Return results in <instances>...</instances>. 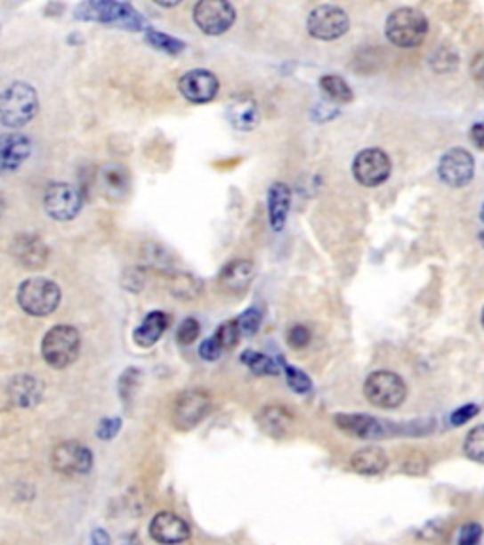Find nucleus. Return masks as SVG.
Here are the masks:
<instances>
[{
    "mask_svg": "<svg viewBox=\"0 0 484 545\" xmlns=\"http://www.w3.org/2000/svg\"><path fill=\"white\" fill-rule=\"evenodd\" d=\"M38 114V95L33 85L13 82L0 91V124L8 129H21Z\"/></svg>",
    "mask_w": 484,
    "mask_h": 545,
    "instance_id": "1",
    "label": "nucleus"
},
{
    "mask_svg": "<svg viewBox=\"0 0 484 545\" xmlns=\"http://www.w3.org/2000/svg\"><path fill=\"white\" fill-rule=\"evenodd\" d=\"M82 348L80 331L69 324L53 326L42 339V358L53 370H65L78 360Z\"/></svg>",
    "mask_w": 484,
    "mask_h": 545,
    "instance_id": "2",
    "label": "nucleus"
},
{
    "mask_svg": "<svg viewBox=\"0 0 484 545\" xmlns=\"http://www.w3.org/2000/svg\"><path fill=\"white\" fill-rule=\"evenodd\" d=\"M384 33L398 48H418L428 35V20L415 8H399L388 15Z\"/></svg>",
    "mask_w": 484,
    "mask_h": 545,
    "instance_id": "3",
    "label": "nucleus"
},
{
    "mask_svg": "<svg viewBox=\"0 0 484 545\" xmlns=\"http://www.w3.org/2000/svg\"><path fill=\"white\" fill-rule=\"evenodd\" d=\"M60 297L59 284L45 277H30L18 290L20 307L30 316H50L57 311Z\"/></svg>",
    "mask_w": 484,
    "mask_h": 545,
    "instance_id": "4",
    "label": "nucleus"
},
{
    "mask_svg": "<svg viewBox=\"0 0 484 545\" xmlns=\"http://www.w3.org/2000/svg\"><path fill=\"white\" fill-rule=\"evenodd\" d=\"M363 394L371 405L381 409H396L407 398V385L403 378L391 371H375L363 385Z\"/></svg>",
    "mask_w": 484,
    "mask_h": 545,
    "instance_id": "5",
    "label": "nucleus"
},
{
    "mask_svg": "<svg viewBox=\"0 0 484 545\" xmlns=\"http://www.w3.org/2000/svg\"><path fill=\"white\" fill-rule=\"evenodd\" d=\"M76 18L84 21L112 23L129 30H139L142 27V18L127 3H85L76 12Z\"/></svg>",
    "mask_w": 484,
    "mask_h": 545,
    "instance_id": "6",
    "label": "nucleus"
},
{
    "mask_svg": "<svg viewBox=\"0 0 484 545\" xmlns=\"http://www.w3.org/2000/svg\"><path fill=\"white\" fill-rule=\"evenodd\" d=\"M84 199L80 191L67 182H53L44 193L45 215L55 222H70L80 215Z\"/></svg>",
    "mask_w": 484,
    "mask_h": 545,
    "instance_id": "7",
    "label": "nucleus"
},
{
    "mask_svg": "<svg viewBox=\"0 0 484 545\" xmlns=\"http://www.w3.org/2000/svg\"><path fill=\"white\" fill-rule=\"evenodd\" d=\"M351 20L343 8L333 4L316 6L307 18V30L309 35L316 40H337L348 33Z\"/></svg>",
    "mask_w": 484,
    "mask_h": 545,
    "instance_id": "8",
    "label": "nucleus"
},
{
    "mask_svg": "<svg viewBox=\"0 0 484 545\" xmlns=\"http://www.w3.org/2000/svg\"><path fill=\"white\" fill-rule=\"evenodd\" d=\"M391 173V161L381 148L361 150L352 163V175L356 182L366 188L384 184Z\"/></svg>",
    "mask_w": 484,
    "mask_h": 545,
    "instance_id": "9",
    "label": "nucleus"
},
{
    "mask_svg": "<svg viewBox=\"0 0 484 545\" xmlns=\"http://www.w3.org/2000/svg\"><path fill=\"white\" fill-rule=\"evenodd\" d=\"M237 12L225 0H201L193 8V20L205 35L218 37L235 23Z\"/></svg>",
    "mask_w": 484,
    "mask_h": 545,
    "instance_id": "10",
    "label": "nucleus"
},
{
    "mask_svg": "<svg viewBox=\"0 0 484 545\" xmlns=\"http://www.w3.org/2000/svg\"><path fill=\"white\" fill-rule=\"evenodd\" d=\"M52 466L57 474L69 477L85 476L93 468V452L80 442H63L52 452Z\"/></svg>",
    "mask_w": 484,
    "mask_h": 545,
    "instance_id": "11",
    "label": "nucleus"
},
{
    "mask_svg": "<svg viewBox=\"0 0 484 545\" xmlns=\"http://www.w3.org/2000/svg\"><path fill=\"white\" fill-rule=\"evenodd\" d=\"M439 178L450 188H464L475 175V159L464 148H452L439 161Z\"/></svg>",
    "mask_w": 484,
    "mask_h": 545,
    "instance_id": "12",
    "label": "nucleus"
},
{
    "mask_svg": "<svg viewBox=\"0 0 484 545\" xmlns=\"http://www.w3.org/2000/svg\"><path fill=\"white\" fill-rule=\"evenodd\" d=\"M210 411V398L206 392L201 390H188L180 394L174 409L173 420L180 430H190L197 427Z\"/></svg>",
    "mask_w": 484,
    "mask_h": 545,
    "instance_id": "13",
    "label": "nucleus"
},
{
    "mask_svg": "<svg viewBox=\"0 0 484 545\" xmlns=\"http://www.w3.org/2000/svg\"><path fill=\"white\" fill-rule=\"evenodd\" d=\"M178 89L186 101L193 104H205L216 99L220 91V82L210 70L195 69L182 76L178 82Z\"/></svg>",
    "mask_w": 484,
    "mask_h": 545,
    "instance_id": "14",
    "label": "nucleus"
},
{
    "mask_svg": "<svg viewBox=\"0 0 484 545\" xmlns=\"http://www.w3.org/2000/svg\"><path fill=\"white\" fill-rule=\"evenodd\" d=\"M190 525L173 511L157 513L149 523V536L161 545H178L190 540Z\"/></svg>",
    "mask_w": 484,
    "mask_h": 545,
    "instance_id": "15",
    "label": "nucleus"
},
{
    "mask_svg": "<svg viewBox=\"0 0 484 545\" xmlns=\"http://www.w3.org/2000/svg\"><path fill=\"white\" fill-rule=\"evenodd\" d=\"M12 256L28 271H40L48 265L50 250L45 242L30 233L18 235L12 240Z\"/></svg>",
    "mask_w": 484,
    "mask_h": 545,
    "instance_id": "16",
    "label": "nucleus"
},
{
    "mask_svg": "<svg viewBox=\"0 0 484 545\" xmlns=\"http://www.w3.org/2000/svg\"><path fill=\"white\" fill-rule=\"evenodd\" d=\"M33 144L21 133L0 136V173H13L30 158Z\"/></svg>",
    "mask_w": 484,
    "mask_h": 545,
    "instance_id": "17",
    "label": "nucleus"
},
{
    "mask_svg": "<svg viewBox=\"0 0 484 545\" xmlns=\"http://www.w3.org/2000/svg\"><path fill=\"white\" fill-rule=\"evenodd\" d=\"M254 277H255L254 264L246 260H233L222 269L220 277H218V284L225 294L240 296L248 290V286L252 284Z\"/></svg>",
    "mask_w": 484,
    "mask_h": 545,
    "instance_id": "18",
    "label": "nucleus"
},
{
    "mask_svg": "<svg viewBox=\"0 0 484 545\" xmlns=\"http://www.w3.org/2000/svg\"><path fill=\"white\" fill-rule=\"evenodd\" d=\"M335 424L344 434L359 439H378L388 434L384 424L369 415H337Z\"/></svg>",
    "mask_w": 484,
    "mask_h": 545,
    "instance_id": "19",
    "label": "nucleus"
},
{
    "mask_svg": "<svg viewBox=\"0 0 484 545\" xmlns=\"http://www.w3.org/2000/svg\"><path fill=\"white\" fill-rule=\"evenodd\" d=\"M227 119L238 131H252L260 124V109L252 97H237L227 104Z\"/></svg>",
    "mask_w": 484,
    "mask_h": 545,
    "instance_id": "20",
    "label": "nucleus"
},
{
    "mask_svg": "<svg viewBox=\"0 0 484 545\" xmlns=\"http://www.w3.org/2000/svg\"><path fill=\"white\" fill-rule=\"evenodd\" d=\"M292 191L282 182H275L267 193V208H269V222L275 232H282V227L290 210Z\"/></svg>",
    "mask_w": 484,
    "mask_h": 545,
    "instance_id": "21",
    "label": "nucleus"
},
{
    "mask_svg": "<svg viewBox=\"0 0 484 545\" xmlns=\"http://www.w3.org/2000/svg\"><path fill=\"white\" fill-rule=\"evenodd\" d=\"M166 328H169V314L163 311H154L146 314L141 326L134 329L133 339L141 348H149L163 338Z\"/></svg>",
    "mask_w": 484,
    "mask_h": 545,
    "instance_id": "22",
    "label": "nucleus"
},
{
    "mask_svg": "<svg viewBox=\"0 0 484 545\" xmlns=\"http://www.w3.org/2000/svg\"><path fill=\"white\" fill-rule=\"evenodd\" d=\"M262 430L270 437H284L294 427V415L282 405H269L257 417Z\"/></svg>",
    "mask_w": 484,
    "mask_h": 545,
    "instance_id": "23",
    "label": "nucleus"
},
{
    "mask_svg": "<svg viewBox=\"0 0 484 545\" xmlns=\"http://www.w3.org/2000/svg\"><path fill=\"white\" fill-rule=\"evenodd\" d=\"M351 466H352L354 472H358L361 476H378L388 468V457L381 447L369 445V447H363V449H359L352 454Z\"/></svg>",
    "mask_w": 484,
    "mask_h": 545,
    "instance_id": "24",
    "label": "nucleus"
},
{
    "mask_svg": "<svg viewBox=\"0 0 484 545\" xmlns=\"http://www.w3.org/2000/svg\"><path fill=\"white\" fill-rule=\"evenodd\" d=\"M101 186L106 195L124 199L129 191V175L124 165H106L101 171Z\"/></svg>",
    "mask_w": 484,
    "mask_h": 545,
    "instance_id": "25",
    "label": "nucleus"
},
{
    "mask_svg": "<svg viewBox=\"0 0 484 545\" xmlns=\"http://www.w3.org/2000/svg\"><path fill=\"white\" fill-rule=\"evenodd\" d=\"M10 398L21 407H33L40 400V385L35 377L20 375L10 383Z\"/></svg>",
    "mask_w": 484,
    "mask_h": 545,
    "instance_id": "26",
    "label": "nucleus"
},
{
    "mask_svg": "<svg viewBox=\"0 0 484 545\" xmlns=\"http://www.w3.org/2000/svg\"><path fill=\"white\" fill-rule=\"evenodd\" d=\"M320 89L324 91V95L327 99H331L333 102H339V104H346V102H352L354 101V94L351 85H348L343 78H339V76L335 74H326L320 78Z\"/></svg>",
    "mask_w": 484,
    "mask_h": 545,
    "instance_id": "27",
    "label": "nucleus"
},
{
    "mask_svg": "<svg viewBox=\"0 0 484 545\" xmlns=\"http://www.w3.org/2000/svg\"><path fill=\"white\" fill-rule=\"evenodd\" d=\"M146 40H148L149 45H154L156 50L165 52V53H171V55H176V53H180L182 50L186 48L184 42H180V40H176V38H173L169 35H165V33H159V30H156V28H148L146 30Z\"/></svg>",
    "mask_w": 484,
    "mask_h": 545,
    "instance_id": "28",
    "label": "nucleus"
},
{
    "mask_svg": "<svg viewBox=\"0 0 484 545\" xmlns=\"http://www.w3.org/2000/svg\"><path fill=\"white\" fill-rule=\"evenodd\" d=\"M171 292L178 297H184V299H191V297H197L201 292V282L193 279L191 275H188V272H178V275L173 277V282H171Z\"/></svg>",
    "mask_w": 484,
    "mask_h": 545,
    "instance_id": "29",
    "label": "nucleus"
},
{
    "mask_svg": "<svg viewBox=\"0 0 484 545\" xmlns=\"http://www.w3.org/2000/svg\"><path fill=\"white\" fill-rule=\"evenodd\" d=\"M464 451L467 454V459H472L477 464H484V424L475 427L465 435Z\"/></svg>",
    "mask_w": 484,
    "mask_h": 545,
    "instance_id": "30",
    "label": "nucleus"
},
{
    "mask_svg": "<svg viewBox=\"0 0 484 545\" xmlns=\"http://www.w3.org/2000/svg\"><path fill=\"white\" fill-rule=\"evenodd\" d=\"M240 360L246 363V366L255 373V375H275L278 373L277 363L272 362L269 356L254 353V351H246L245 354L240 356Z\"/></svg>",
    "mask_w": 484,
    "mask_h": 545,
    "instance_id": "31",
    "label": "nucleus"
},
{
    "mask_svg": "<svg viewBox=\"0 0 484 545\" xmlns=\"http://www.w3.org/2000/svg\"><path fill=\"white\" fill-rule=\"evenodd\" d=\"M240 328H238V322L237 321H230V322H223L218 329H216V333L212 338H214L218 343H220V346L223 348V351H230V348H233V346H237L238 345V341H240Z\"/></svg>",
    "mask_w": 484,
    "mask_h": 545,
    "instance_id": "32",
    "label": "nucleus"
},
{
    "mask_svg": "<svg viewBox=\"0 0 484 545\" xmlns=\"http://www.w3.org/2000/svg\"><path fill=\"white\" fill-rule=\"evenodd\" d=\"M284 373H286V381L290 385L292 390H295L297 394H309L312 390V383L311 378L302 373L301 370H295L292 366H284Z\"/></svg>",
    "mask_w": 484,
    "mask_h": 545,
    "instance_id": "33",
    "label": "nucleus"
},
{
    "mask_svg": "<svg viewBox=\"0 0 484 545\" xmlns=\"http://www.w3.org/2000/svg\"><path fill=\"white\" fill-rule=\"evenodd\" d=\"M238 328H240V333H246V336H254V333L257 331V328H260L262 324V313L257 309H248L242 313L238 318Z\"/></svg>",
    "mask_w": 484,
    "mask_h": 545,
    "instance_id": "34",
    "label": "nucleus"
},
{
    "mask_svg": "<svg viewBox=\"0 0 484 545\" xmlns=\"http://www.w3.org/2000/svg\"><path fill=\"white\" fill-rule=\"evenodd\" d=\"M199 333H201L199 322H197L195 318H186V321L182 322L178 328L176 339L180 345H191L197 338H199Z\"/></svg>",
    "mask_w": 484,
    "mask_h": 545,
    "instance_id": "35",
    "label": "nucleus"
},
{
    "mask_svg": "<svg viewBox=\"0 0 484 545\" xmlns=\"http://www.w3.org/2000/svg\"><path fill=\"white\" fill-rule=\"evenodd\" d=\"M482 538V528L477 523H467L458 533V545H479Z\"/></svg>",
    "mask_w": 484,
    "mask_h": 545,
    "instance_id": "36",
    "label": "nucleus"
},
{
    "mask_svg": "<svg viewBox=\"0 0 484 545\" xmlns=\"http://www.w3.org/2000/svg\"><path fill=\"white\" fill-rule=\"evenodd\" d=\"M287 343L294 348H305L311 343V331L305 326H294L287 333Z\"/></svg>",
    "mask_w": 484,
    "mask_h": 545,
    "instance_id": "37",
    "label": "nucleus"
},
{
    "mask_svg": "<svg viewBox=\"0 0 484 545\" xmlns=\"http://www.w3.org/2000/svg\"><path fill=\"white\" fill-rule=\"evenodd\" d=\"M223 348L220 346V343L214 339V338H208L201 346H199V354L203 360H208V362H214L222 356Z\"/></svg>",
    "mask_w": 484,
    "mask_h": 545,
    "instance_id": "38",
    "label": "nucleus"
},
{
    "mask_svg": "<svg viewBox=\"0 0 484 545\" xmlns=\"http://www.w3.org/2000/svg\"><path fill=\"white\" fill-rule=\"evenodd\" d=\"M477 413H479L477 405H464L450 415V422L454 424V427H462V424H465L467 420H472Z\"/></svg>",
    "mask_w": 484,
    "mask_h": 545,
    "instance_id": "39",
    "label": "nucleus"
},
{
    "mask_svg": "<svg viewBox=\"0 0 484 545\" xmlns=\"http://www.w3.org/2000/svg\"><path fill=\"white\" fill-rule=\"evenodd\" d=\"M119 428H121V420L119 419L102 420L101 427H99V437L101 439H112L117 434Z\"/></svg>",
    "mask_w": 484,
    "mask_h": 545,
    "instance_id": "40",
    "label": "nucleus"
},
{
    "mask_svg": "<svg viewBox=\"0 0 484 545\" xmlns=\"http://www.w3.org/2000/svg\"><path fill=\"white\" fill-rule=\"evenodd\" d=\"M124 284L129 288V290H133V292H139L141 288L144 286V275H142V271H127L125 272V277H124Z\"/></svg>",
    "mask_w": 484,
    "mask_h": 545,
    "instance_id": "41",
    "label": "nucleus"
},
{
    "mask_svg": "<svg viewBox=\"0 0 484 545\" xmlns=\"http://www.w3.org/2000/svg\"><path fill=\"white\" fill-rule=\"evenodd\" d=\"M472 74L475 80L484 82V52L475 55V59L472 61Z\"/></svg>",
    "mask_w": 484,
    "mask_h": 545,
    "instance_id": "42",
    "label": "nucleus"
},
{
    "mask_svg": "<svg viewBox=\"0 0 484 545\" xmlns=\"http://www.w3.org/2000/svg\"><path fill=\"white\" fill-rule=\"evenodd\" d=\"M472 142L479 150H484V124H477L472 127Z\"/></svg>",
    "mask_w": 484,
    "mask_h": 545,
    "instance_id": "43",
    "label": "nucleus"
},
{
    "mask_svg": "<svg viewBox=\"0 0 484 545\" xmlns=\"http://www.w3.org/2000/svg\"><path fill=\"white\" fill-rule=\"evenodd\" d=\"M420 459V452H415V454H411V457H408V460H407V464H405V469L407 472H411V474H422L424 469H426V466H418V460Z\"/></svg>",
    "mask_w": 484,
    "mask_h": 545,
    "instance_id": "44",
    "label": "nucleus"
},
{
    "mask_svg": "<svg viewBox=\"0 0 484 545\" xmlns=\"http://www.w3.org/2000/svg\"><path fill=\"white\" fill-rule=\"evenodd\" d=\"M3 212H4V201H3V195H0V218H3Z\"/></svg>",
    "mask_w": 484,
    "mask_h": 545,
    "instance_id": "45",
    "label": "nucleus"
},
{
    "mask_svg": "<svg viewBox=\"0 0 484 545\" xmlns=\"http://www.w3.org/2000/svg\"><path fill=\"white\" fill-rule=\"evenodd\" d=\"M480 218H482V222H484V207H482V215H480Z\"/></svg>",
    "mask_w": 484,
    "mask_h": 545,
    "instance_id": "46",
    "label": "nucleus"
},
{
    "mask_svg": "<svg viewBox=\"0 0 484 545\" xmlns=\"http://www.w3.org/2000/svg\"><path fill=\"white\" fill-rule=\"evenodd\" d=\"M482 326H484V309H482Z\"/></svg>",
    "mask_w": 484,
    "mask_h": 545,
    "instance_id": "47",
    "label": "nucleus"
},
{
    "mask_svg": "<svg viewBox=\"0 0 484 545\" xmlns=\"http://www.w3.org/2000/svg\"><path fill=\"white\" fill-rule=\"evenodd\" d=\"M480 239H482V240H484V232H482V233H480Z\"/></svg>",
    "mask_w": 484,
    "mask_h": 545,
    "instance_id": "48",
    "label": "nucleus"
}]
</instances>
